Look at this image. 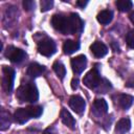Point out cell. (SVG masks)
Returning <instances> with one entry per match:
<instances>
[{
  "instance_id": "6da1fadb",
  "label": "cell",
  "mask_w": 134,
  "mask_h": 134,
  "mask_svg": "<svg viewBox=\"0 0 134 134\" xmlns=\"http://www.w3.org/2000/svg\"><path fill=\"white\" fill-rule=\"evenodd\" d=\"M16 96L20 102L35 103L39 98V92L36 85L32 82L22 84L16 92Z\"/></svg>"
},
{
  "instance_id": "7a4b0ae2",
  "label": "cell",
  "mask_w": 134,
  "mask_h": 134,
  "mask_svg": "<svg viewBox=\"0 0 134 134\" xmlns=\"http://www.w3.org/2000/svg\"><path fill=\"white\" fill-rule=\"evenodd\" d=\"M51 24L53 28L63 35H69V19L68 16L57 14L51 18Z\"/></svg>"
},
{
  "instance_id": "3957f363",
  "label": "cell",
  "mask_w": 134,
  "mask_h": 134,
  "mask_svg": "<svg viewBox=\"0 0 134 134\" xmlns=\"http://www.w3.org/2000/svg\"><path fill=\"white\" fill-rule=\"evenodd\" d=\"M2 86L3 89L9 93L14 87V79H15V70L8 66H3L2 68Z\"/></svg>"
},
{
  "instance_id": "277c9868",
  "label": "cell",
  "mask_w": 134,
  "mask_h": 134,
  "mask_svg": "<svg viewBox=\"0 0 134 134\" xmlns=\"http://www.w3.org/2000/svg\"><path fill=\"white\" fill-rule=\"evenodd\" d=\"M102 81L103 80L100 79V75L96 68L91 69L83 79L84 85L90 89H96L99 86V84L102 83Z\"/></svg>"
},
{
  "instance_id": "5b68a950",
  "label": "cell",
  "mask_w": 134,
  "mask_h": 134,
  "mask_svg": "<svg viewBox=\"0 0 134 134\" xmlns=\"http://www.w3.org/2000/svg\"><path fill=\"white\" fill-rule=\"evenodd\" d=\"M55 43L49 39V38H44L42 39L39 44H38V50L42 55L45 57H51L55 52Z\"/></svg>"
},
{
  "instance_id": "8992f818",
  "label": "cell",
  "mask_w": 134,
  "mask_h": 134,
  "mask_svg": "<svg viewBox=\"0 0 134 134\" xmlns=\"http://www.w3.org/2000/svg\"><path fill=\"white\" fill-rule=\"evenodd\" d=\"M69 19V35H75V34H81L84 28V22L80 18L77 14H70L68 16Z\"/></svg>"
},
{
  "instance_id": "52a82bcc",
  "label": "cell",
  "mask_w": 134,
  "mask_h": 134,
  "mask_svg": "<svg viewBox=\"0 0 134 134\" xmlns=\"http://www.w3.org/2000/svg\"><path fill=\"white\" fill-rule=\"evenodd\" d=\"M5 57L13 63H21L25 59L26 53L24 52V50H22L20 48L9 46L5 50Z\"/></svg>"
},
{
  "instance_id": "ba28073f",
  "label": "cell",
  "mask_w": 134,
  "mask_h": 134,
  "mask_svg": "<svg viewBox=\"0 0 134 134\" xmlns=\"http://www.w3.org/2000/svg\"><path fill=\"white\" fill-rule=\"evenodd\" d=\"M70 63H71V67H72L73 72L76 74H80L84 71V69L87 66V59L84 54H81V55H77L75 58H72Z\"/></svg>"
},
{
  "instance_id": "9c48e42d",
  "label": "cell",
  "mask_w": 134,
  "mask_h": 134,
  "mask_svg": "<svg viewBox=\"0 0 134 134\" xmlns=\"http://www.w3.org/2000/svg\"><path fill=\"white\" fill-rule=\"evenodd\" d=\"M69 106L70 108L77 114H82L85 110L86 103L80 95H72L69 98Z\"/></svg>"
},
{
  "instance_id": "30bf717a",
  "label": "cell",
  "mask_w": 134,
  "mask_h": 134,
  "mask_svg": "<svg viewBox=\"0 0 134 134\" xmlns=\"http://www.w3.org/2000/svg\"><path fill=\"white\" fill-rule=\"evenodd\" d=\"M18 19V9L15 6H9L6 8L5 13H4V18H3V22L4 25L7 26H12V24H14Z\"/></svg>"
},
{
  "instance_id": "8fae6325",
  "label": "cell",
  "mask_w": 134,
  "mask_h": 134,
  "mask_svg": "<svg viewBox=\"0 0 134 134\" xmlns=\"http://www.w3.org/2000/svg\"><path fill=\"white\" fill-rule=\"evenodd\" d=\"M14 118L18 124H21V125L28 121L31 118L28 108H19V109H17L15 111Z\"/></svg>"
},
{
  "instance_id": "7c38bea8",
  "label": "cell",
  "mask_w": 134,
  "mask_h": 134,
  "mask_svg": "<svg viewBox=\"0 0 134 134\" xmlns=\"http://www.w3.org/2000/svg\"><path fill=\"white\" fill-rule=\"evenodd\" d=\"M90 49H91V52L93 53V55L96 57V58H103V57L106 55L107 52H108L107 46H106L103 42H99V41L94 42V43L90 46Z\"/></svg>"
},
{
  "instance_id": "4fadbf2b",
  "label": "cell",
  "mask_w": 134,
  "mask_h": 134,
  "mask_svg": "<svg viewBox=\"0 0 134 134\" xmlns=\"http://www.w3.org/2000/svg\"><path fill=\"white\" fill-rule=\"evenodd\" d=\"M60 116H61L62 122H63L65 126H67L68 128H70V129H72V130L75 129V119L73 118V116L70 114V112H69L67 109L63 108V109L61 110Z\"/></svg>"
},
{
  "instance_id": "5bb4252c",
  "label": "cell",
  "mask_w": 134,
  "mask_h": 134,
  "mask_svg": "<svg viewBox=\"0 0 134 134\" xmlns=\"http://www.w3.org/2000/svg\"><path fill=\"white\" fill-rule=\"evenodd\" d=\"M45 71V67L38 64V63H31L27 68V75L29 77H38L41 74H43Z\"/></svg>"
},
{
  "instance_id": "9a60e30c",
  "label": "cell",
  "mask_w": 134,
  "mask_h": 134,
  "mask_svg": "<svg viewBox=\"0 0 134 134\" xmlns=\"http://www.w3.org/2000/svg\"><path fill=\"white\" fill-rule=\"evenodd\" d=\"M133 96L129 95V94H119L117 95V99H116V103L118 104V106L122 109H129L132 104H133Z\"/></svg>"
},
{
  "instance_id": "2e32d148",
  "label": "cell",
  "mask_w": 134,
  "mask_h": 134,
  "mask_svg": "<svg viewBox=\"0 0 134 134\" xmlns=\"http://www.w3.org/2000/svg\"><path fill=\"white\" fill-rule=\"evenodd\" d=\"M80 48V43L74 40H66L63 44V50L65 54H72Z\"/></svg>"
},
{
  "instance_id": "e0dca14e",
  "label": "cell",
  "mask_w": 134,
  "mask_h": 134,
  "mask_svg": "<svg viewBox=\"0 0 134 134\" xmlns=\"http://www.w3.org/2000/svg\"><path fill=\"white\" fill-rule=\"evenodd\" d=\"M131 128V121L129 118H121L117 121L116 127H115V132L117 134H125L127 133Z\"/></svg>"
},
{
  "instance_id": "ac0fdd59",
  "label": "cell",
  "mask_w": 134,
  "mask_h": 134,
  "mask_svg": "<svg viewBox=\"0 0 134 134\" xmlns=\"http://www.w3.org/2000/svg\"><path fill=\"white\" fill-rule=\"evenodd\" d=\"M10 124H12V116H10L9 112H7L5 110H1V113H0V130L4 131V130L8 129Z\"/></svg>"
},
{
  "instance_id": "d6986e66",
  "label": "cell",
  "mask_w": 134,
  "mask_h": 134,
  "mask_svg": "<svg viewBox=\"0 0 134 134\" xmlns=\"http://www.w3.org/2000/svg\"><path fill=\"white\" fill-rule=\"evenodd\" d=\"M93 108L98 114H106L108 112V104L104 98H96L93 103Z\"/></svg>"
},
{
  "instance_id": "ffe728a7",
  "label": "cell",
  "mask_w": 134,
  "mask_h": 134,
  "mask_svg": "<svg viewBox=\"0 0 134 134\" xmlns=\"http://www.w3.org/2000/svg\"><path fill=\"white\" fill-rule=\"evenodd\" d=\"M112 19H113V13H112V10H109V9L102 10L97 15V21L104 25L109 24L112 21Z\"/></svg>"
},
{
  "instance_id": "44dd1931",
  "label": "cell",
  "mask_w": 134,
  "mask_h": 134,
  "mask_svg": "<svg viewBox=\"0 0 134 134\" xmlns=\"http://www.w3.org/2000/svg\"><path fill=\"white\" fill-rule=\"evenodd\" d=\"M52 68H53L54 72L57 73V75H58L61 80H63V79H64V76L66 75V68H65V66H64L61 62L57 61V62H54V63H53Z\"/></svg>"
},
{
  "instance_id": "7402d4cb",
  "label": "cell",
  "mask_w": 134,
  "mask_h": 134,
  "mask_svg": "<svg viewBox=\"0 0 134 134\" xmlns=\"http://www.w3.org/2000/svg\"><path fill=\"white\" fill-rule=\"evenodd\" d=\"M115 5L120 12H129L132 8V2L129 0H117Z\"/></svg>"
},
{
  "instance_id": "603a6c76",
  "label": "cell",
  "mask_w": 134,
  "mask_h": 134,
  "mask_svg": "<svg viewBox=\"0 0 134 134\" xmlns=\"http://www.w3.org/2000/svg\"><path fill=\"white\" fill-rule=\"evenodd\" d=\"M27 108H28V110H29V113H30L31 118H32V117H34V118H37V117L41 116V114H42V112H43V109H42V107H40V106H29V107H27Z\"/></svg>"
},
{
  "instance_id": "cb8c5ba5",
  "label": "cell",
  "mask_w": 134,
  "mask_h": 134,
  "mask_svg": "<svg viewBox=\"0 0 134 134\" xmlns=\"http://www.w3.org/2000/svg\"><path fill=\"white\" fill-rule=\"evenodd\" d=\"M126 42L130 48H134V29L130 30L126 35Z\"/></svg>"
},
{
  "instance_id": "d4e9b609",
  "label": "cell",
  "mask_w": 134,
  "mask_h": 134,
  "mask_svg": "<svg viewBox=\"0 0 134 134\" xmlns=\"http://www.w3.org/2000/svg\"><path fill=\"white\" fill-rule=\"evenodd\" d=\"M40 5H41V10L42 12H47L53 6V1L52 0H42Z\"/></svg>"
},
{
  "instance_id": "484cf974",
  "label": "cell",
  "mask_w": 134,
  "mask_h": 134,
  "mask_svg": "<svg viewBox=\"0 0 134 134\" xmlns=\"http://www.w3.org/2000/svg\"><path fill=\"white\" fill-rule=\"evenodd\" d=\"M22 4H23L24 9H25V10H27V12L32 10V9H34V7H35V2H34V1H31V0H24Z\"/></svg>"
},
{
  "instance_id": "4316f807",
  "label": "cell",
  "mask_w": 134,
  "mask_h": 134,
  "mask_svg": "<svg viewBox=\"0 0 134 134\" xmlns=\"http://www.w3.org/2000/svg\"><path fill=\"white\" fill-rule=\"evenodd\" d=\"M126 86H127V87H130V88H134V74H132V75L130 76V79L127 81Z\"/></svg>"
},
{
  "instance_id": "83f0119b",
  "label": "cell",
  "mask_w": 134,
  "mask_h": 134,
  "mask_svg": "<svg viewBox=\"0 0 134 134\" xmlns=\"http://www.w3.org/2000/svg\"><path fill=\"white\" fill-rule=\"evenodd\" d=\"M79 87V79H72V81H71V88L73 89V90H75L76 88Z\"/></svg>"
},
{
  "instance_id": "f1b7e54d",
  "label": "cell",
  "mask_w": 134,
  "mask_h": 134,
  "mask_svg": "<svg viewBox=\"0 0 134 134\" xmlns=\"http://www.w3.org/2000/svg\"><path fill=\"white\" fill-rule=\"evenodd\" d=\"M87 3H88V1H77L76 2V5L80 6V7H82V8H84L87 5Z\"/></svg>"
},
{
  "instance_id": "f546056e",
  "label": "cell",
  "mask_w": 134,
  "mask_h": 134,
  "mask_svg": "<svg viewBox=\"0 0 134 134\" xmlns=\"http://www.w3.org/2000/svg\"><path fill=\"white\" fill-rule=\"evenodd\" d=\"M42 134H53V131H52V129H50V128H48V129H46V130H44V131L42 132Z\"/></svg>"
},
{
  "instance_id": "4dcf8cb0",
  "label": "cell",
  "mask_w": 134,
  "mask_h": 134,
  "mask_svg": "<svg viewBox=\"0 0 134 134\" xmlns=\"http://www.w3.org/2000/svg\"><path fill=\"white\" fill-rule=\"evenodd\" d=\"M129 18H130L131 22L134 24V12H131V13H130V15H129Z\"/></svg>"
}]
</instances>
